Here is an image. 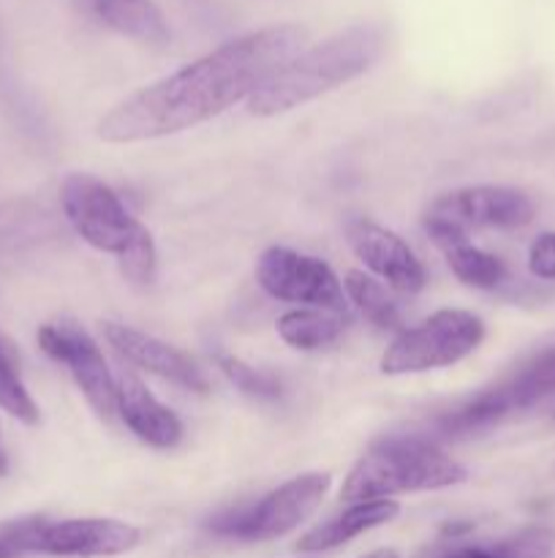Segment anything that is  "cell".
I'll use <instances>...</instances> for the list:
<instances>
[{
  "mask_svg": "<svg viewBox=\"0 0 555 558\" xmlns=\"http://www.w3.org/2000/svg\"><path fill=\"white\" fill-rule=\"evenodd\" d=\"M47 518H16V521H0V558H22L36 554L38 532Z\"/></svg>",
  "mask_w": 555,
  "mask_h": 558,
  "instance_id": "24",
  "label": "cell"
},
{
  "mask_svg": "<svg viewBox=\"0 0 555 558\" xmlns=\"http://www.w3.org/2000/svg\"><path fill=\"white\" fill-rule=\"evenodd\" d=\"M384 47L386 36L379 25L346 27L316 47L294 54L245 101L248 112L256 118L292 112L373 69L384 54Z\"/></svg>",
  "mask_w": 555,
  "mask_h": 558,
  "instance_id": "2",
  "label": "cell"
},
{
  "mask_svg": "<svg viewBox=\"0 0 555 558\" xmlns=\"http://www.w3.org/2000/svg\"><path fill=\"white\" fill-rule=\"evenodd\" d=\"M553 550V534L542 529L517 534L515 539L484 548V545H460V548L446 550L441 558H547Z\"/></svg>",
  "mask_w": 555,
  "mask_h": 558,
  "instance_id": "22",
  "label": "cell"
},
{
  "mask_svg": "<svg viewBox=\"0 0 555 558\" xmlns=\"http://www.w3.org/2000/svg\"><path fill=\"white\" fill-rule=\"evenodd\" d=\"M254 278L270 298L281 303H294L299 308L346 311L343 281L326 262L316 256L272 245L256 259Z\"/></svg>",
  "mask_w": 555,
  "mask_h": 558,
  "instance_id": "8",
  "label": "cell"
},
{
  "mask_svg": "<svg viewBox=\"0 0 555 558\" xmlns=\"http://www.w3.org/2000/svg\"><path fill=\"white\" fill-rule=\"evenodd\" d=\"M101 332L109 347L134 368L161 376V379L185 387V390L207 392V376L183 349L172 347V343L161 341L150 332L136 330V327L120 325V322H103Z\"/></svg>",
  "mask_w": 555,
  "mask_h": 558,
  "instance_id": "12",
  "label": "cell"
},
{
  "mask_svg": "<svg viewBox=\"0 0 555 558\" xmlns=\"http://www.w3.org/2000/svg\"><path fill=\"white\" fill-rule=\"evenodd\" d=\"M346 240L357 259L392 292L417 294L428 283L422 262L417 259L411 245L400 234L390 232L368 218H351L346 223Z\"/></svg>",
  "mask_w": 555,
  "mask_h": 558,
  "instance_id": "11",
  "label": "cell"
},
{
  "mask_svg": "<svg viewBox=\"0 0 555 558\" xmlns=\"http://www.w3.org/2000/svg\"><path fill=\"white\" fill-rule=\"evenodd\" d=\"M38 347L54 363L65 365L92 412L103 420L118 414V376L109 368L96 338L74 319H54L38 327Z\"/></svg>",
  "mask_w": 555,
  "mask_h": 558,
  "instance_id": "7",
  "label": "cell"
},
{
  "mask_svg": "<svg viewBox=\"0 0 555 558\" xmlns=\"http://www.w3.org/2000/svg\"><path fill=\"white\" fill-rule=\"evenodd\" d=\"M484 332V322L473 311L441 308L417 327H403L392 338L381 354V371L386 376H406L449 368L477 352Z\"/></svg>",
  "mask_w": 555,
  "mask_h": 558,
  "instance_id": "5",
  "label": "cell"
},
{
  "mask_svg": "<svg viewBox=\"0 0 555 558\" xmlns=\"http://www.w3.org/2000/svg\"><path fill=\"white\" fill-rule=\"evenodd\" d=\"M351 325L348 311L324 308H292L278 319L275 330L286 347L299 352H316L335 343Z\"/></svg>",
  "mask_w": 555,
  "mask_h": 558,
  "instance_id": "15",
  "label": "cell"
},
{
  "mask_svg": "<svg viewBox=\"0 0 555 558\" xmlns=\"http://www.w3.org/2000/svg\"><path fill=\"white\" fill-rule=\"evenodd\" d=\"M5 474H9V452H5L3 428H0V477H5Z\"/></svg>",
  "mask_w": 555,
  "mask_h": 558,
  "instance_id": "26",
  "label": "cell"
},
{
  "mask_svg": "<svg viewBox=\"0 0 555 558\" xmlns=\"http://www.w3.org/2000/svg\"><path fill=\"white\" fill-rule=\"evenodd\" d=\"M215 365L239 392H245V396L261 398V401H272V398L281 396V385H278L275 376L264 374V371H256L254 365L234 357V354H218Z\"/></svg>",
  "mask_w": 555,
  "mask_h": 558,
  "instance_id": "23",
  "label": "cell"
},
{
  "mask_svg": "<svg viewBox=\"0 0 555 558\" xmlns=\"http://www.w3.org/2000/svg\"><path fill=\"white\" fill-rule=\"evenodd\" d=\"M428 216L455 223L462 232L471 227L520 229L533 221L536 205L526 191L509 185H468L441 194L430 205Z\"/></svg>",
  "mask_w": 555,
  "mask_h": 558,
  "instance_id": "9",
  "label": "cell"
},
{
  "mask_svg": "<svg viewBox=\"0 0 555 558\" xmlns=\"http://www.w3.org/2000/svg\"><path fill=\"white\" fill-rule=\"evenodd\" d=\"M332 477L326 472H308L278 485L254 505L223 512L210 523V532L218 537L243 539V543H270L292 534L303 526L321 507Z\"/></svg>",
  "mask_w": 555,
  "mask_h": 558,
  "instance_id": "6",
  "label": "cell"
},
{
  "mask_svg": "<svg viewBox=\"0 0 555 558\" xmlns=\"http://www.w3.org/2000/svg\"><path fill=\"white\" fill-rule=\"evenodd\" d=\"M343 292H346L348 303L357 305L359 314L379 330H403V316L397 308L392 289L381 283L379 278L368 276L362 270H348L346 281H343Z\"/></svg>",
  "mask_w": 555,
  "mask_h": 558,
  "instance_id": "18",
  "label": "cell"
},
{
  "mask_svg": "<svg viewBox=\"0 0 555 558\" xmlns=\"http://www.w3.org/2000/svg\"><path fill=\"white\" fill-rule=\"evenodd\" d=\"M96 11L109 27L147 47H166L172 31L152 0H96Z\"/></svg>",
  "mask_w": 555,
  "mask_h": 558,
  "instance_id": "17",
  "label": "cell"
},
{
  "mask_svg": "<svg viewBox=\"0 0 555 558\" xmlns=\"http://www.w3.org/2000/svg\"><path fill=\"white\" fill-rule=\"evenodd\" d=\"M400 515V505L395 499H373V501H354L348 510L337 512L330 521L319 523L310 532H305L297 539L294 548L299 554H324V550L341 548V545L351 543L359 534L370 532L392 523Z\"/></svg>",
  "mask_w": 555,
  "mask_h": 558,
  "instance_id": "14",
  "label": "cell"
},
{
  "mask_svg": "<svg viewBox=\"0 0 555 558\" xmlns=\"http://www.w3.org/2000/svg\"><path fill=\"white\" fill-rule=\"evenodd\" d=\"M118 414L125 428L152 450H174L183 441L180 417L147 390L139 376H118Z\"/></svg>",
  "mask_w": 555,
  "mask_h": 558,
  "instance_id": "13",
  "label": "cell"
},
{
  "mask_svg": "<svg viewBox=\"0 0 555 558\" xmlns=\"http://www.w3.org/2000/svg\"><path fill=\"white\" fill-rule=\"evenodd\" d=\"M60 207L71 229L90 248L118 259L134 287H150L158 272V251L150 229L136 221L114 189L92 174H69L60 185Z\"/></svg>",
  "mask_w": 555,
  "mask_h": 558,
  "instance_id": "3",
  "label": "cell"
},
{
  "mask_svg": "<svg viewBox=\"0 0 555 558\" xmlns=\"http://www.w3.org/2000/svg\"><path fill=\"white\" fill-rule=\"evenodd\" d=\"M441 254L446 256V265H449V270L455 272L457 281H462L466 287L495 289L504 283L506 278L504 262H501L498 256L488 254V251L477 248V245L468 240V234L441 245Z\"/></svg>",
  "mask_w": 555,
  "mask_h": 558,
  "instance_id": "20",
  "label": "cell"
},
{
  "mask_svg": "<svg viewBox=\"0 0 555 558\" xmlns=\"http://www.w3.org/2000/svg\"><path fill=\"white\" fill-rule=\"evenodd\" d=\"M511 407L506 396L501 392L498 385L484 387L466 403H460L452 412H444L435 420V430L446 439H471V436H482L493 430L504 417H509Z\"/></svg>",
  "mask_w": 555,
  "mask_h": 558,
  "instance_id": "16",
  "label": "cell"
},
{
  "mask_svg": "<svg viewBox=\"0 0 555 558\" xmlns=\"http://www.w3.org/2000/svg\"><path fill=\"white\" fill-rule=\"evenodd\" d=\"M362 558H400L395 548H379V550H370V554H365Z\"/></svg>",
  "mask_w": 555,
  "mask_h": 558,
  "instance_id": "27",
  "label": "cell"
},
{
  "mask_svg": "<svg viewBox=\"0 0 555 558\" xmlns=\"http://www.w3.org/2000/svg\"><path fill=\"white\" fill-rule=\"evenodd\" d=\"M0 409L25 425H36L38 420H41L38 403L33 401V396L27 392L25 381H22L20 376V368H16L14 357H11L3 338H0Z\"/></svg>",
  "mask_w": 555,
  "mask_h": 558,
  "instance_id": "21",
  "label": "cell"
},
{
  "mask_svg": "<svg viewBox=\"0 0 555 558\" xmlns=\"http://www.w3.org/2000/svg\"><path fill=\"white\" fill-rule=\"evenodd\" d=\"M501 392L509 401L511 412L531 409L536 403L547 401L555 396V349L536 354L528 360L520 371L498 381Z\"/></svg>",
  "mask_w": 555,
  "mask_h": 558,
  "instance_id": "19",
  "label": "cell"
},
{
  "mask_svg": "<svg viewBox=\"0 0 555 558\" xmlns=\"http://www.w3.org/2000/svg\"><path fill=\"white\" fill-rule=\"evenodd\" d=\"M305 41L308 31L303 25H272L232 38L109 109L96 123V136L109 145H134L196 129L248 101L303 52Z\"/></svg>",
  "mask_w": 555,
  "mask_h": 558,
  "instance_id": "1",
  "label": "cell"
},
{
  "mask_svg": "<svg viewBox=\"0 0 555 558\" xmlns=\"http://www.w3.org/2000/svg\"><path fill=\"white\" fill-rule=\"evenodd\" d=\"M528 270L542 281H555V232L539 234L528 248Z\"/></svg>",
  "mask_w": 555,
  "mask_h": 558,
  "instance_id": "25",
  "label": "cell"
},
{
  "mask_svg": "<svg viewBox=\"0 0 555 558\" xmlns=\"http://www.w3.org/2000/svg\"><path fill=\"white\" fill-rule=\"evenodd\" d=\"M466 469L424 436H386L375 441L346 474L343 501L392 499L397 494L444 490L460 485Z\"/></svg>",
  "mask_w": 555,
  "mask_h": 558,
  "instance_id": "4",
  "label": "cell"
},
{
  "mask_svg": "<svg viewBox=\"0 0 555 558\" xmlns=\"http://www.w3.org/2000/svg\"><path fill=\"white\" fill-rule=\"evenodd\" d=\"M141 543V529L118 518H65L44 521L36 554L58 558H114Z\"/></svg>",
  "mask_w": 555,
  "mask_h": 558,
  "instance_id": "10",
  "label": "cell"
}]
</instances>
